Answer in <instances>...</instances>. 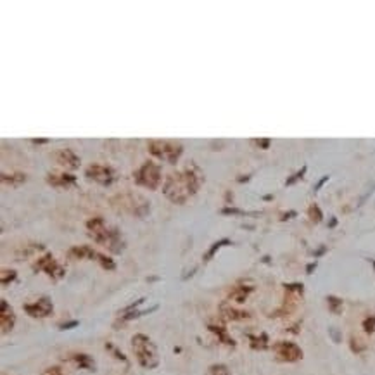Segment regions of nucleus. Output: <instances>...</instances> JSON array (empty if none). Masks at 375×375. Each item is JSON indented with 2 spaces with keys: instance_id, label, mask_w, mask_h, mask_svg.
<instances>
[{
  "instance_id": "f257e3e1",
  "label": "nucleus",
  "mask_w": 375,
  "mask_h": 375,
  "mask_svg": "<svg viewBox=\"0 0 375 375\" xmlns=\"http://www.w3.org/2000/svg\"><path fill=\"white\" fill-rule=\"evenodd\" d=\"M204 181L203 173L196 166L185 168L183 171L169 173L163 183V194L171 203L183 204L189 197L199 191L201 183Z\"/></svg>"
},
{
  "instance_id": "f03ea898",
  "label": "nucleus",
  "mask_w": 375,
  "mask_h": 375,
  "mask_svg": "<svg viewBox=\"0 0 375 375\" xmlns=\"http://www.w3.org/2000/svg\"><path fill=\"white\" fill-rule=\"evenodd\" d=\"M87 230L88 235L92 237V240H95L97 244L107 247L111 253H121L124 247L123 235L118 228L111 227L109 228L106 225V220L102 216H94L87 221Z\"/></svg>"
},
{
  "instance_id": "7ed1b4c3",
  "label": "nucleus",
  "mask_w": 375,
  "mask_h": 375,
  "mask_svg": "<svg viewBox=\"0 0 375 375\" xmlns=\"http://www.w3.org/2000/svg\"><path fill=\"white\" fill-rule=\"evenodd\" d=\"M132 349L135 353L137 361L140 363V366L144 368H156L159 363V356H157V349L154 342L151 341L145 334H135L132 337Z\"/></svg>"
},
{
  "instance_id": "20e7f679",
  "label": "nucleus",
  "mask_w": 375,
  "mask_h": 375,
  "mask_svg": "<svg viewBox=\"0 0 375 375\" xmlns=\"http://www.w3.org/2000/svg\"><path fill=\"white\" fill-rule=\"evenodd\" d=\"M147 149L152 156L157 159L168 161V163H176L180 156L183 154V145L171 140H149Z\"/></svg>"
},
{
  "instance_id": "39448f33",
  "label": "nucleus",
  "mask_w": 375,
  "mask_h": 375,
  "mask_svg": "<svg viewBox=\"0 0 375 375\" xmlns=\"http://www.w3.org/2000/svg\"><path fill=\"white\" fill-rule=\"evenodd\" d=\"M133 180L137 185L145 187L149 191H156L161 183V166L156 161H145V163L133 173Z\"/></svg>"
},
{
  "instance_id": "423d86ee",
  "label": "nucleus",
  "mask_w": 375,
  "mask_h": 375,
  "mask_svg": "<svg viewBox=\"0 0 375 375\" xmlns=\"http://www.w3.org/2000/svg\"><path fill=\"white\" fill-rule=\"evenodd\" d=\"M112 201H118V203H112V206L123 213H130L135 216H145L149 213V201H145L144 197L137 196V194H123Z\"/></svg>"
},
{
  "instance_id": "0eeeda50",
  "label": "nucleus",
  "mask_w": 375,
  "mask_h": 375,
  "mask_svg": "<svg viewBox=\"0 0 375 375\" xmlns=\"http://www.w3.org/2000/svg\"><path fill=\"white\" fill-rule=\"evenodd\" d=\"M85 176H87L88 180H94L100 185H111L118 175H116L114 169L111 166H107V164L94 163L85 168Z\"/></svg>"
},
{
  "instance_id": "6e6552de",
  "label": "nucleus",
  "mask_w": 375,
  "mask_h": 375,
  "mask_svg": "<svg viewBox=\"0 0 375 375\" xmlns=\"http://www.w3.org/2000/svg\"><path fill=\"white\" fill-rule=\"evenodd\" d=\"M273 353H275L277 360L285 363H294L302 358V349L296 342L290 341H278L273 344Z\"/></svg>"
},
{
  "instance_id": "1a4fd4ad",
  "label": "nucleus",
  "mask_w": 375,
  "mask_h": 375,
  "mask_svg": "<svg viewBox=\"0 0 375 375\" xmlns=\"http://www.w3.org/2000/svg\"><path fill=\"white\" fill-rule=\"evenodd\" d=\"M33 268L36 270V272H45L47 275L50 278H54V280H59L60 277H64V268L54 260V256H52V254H48V253L45 254V256H42V258H38V260H36Z\"/></svg>"
},
{
  "instance_id": "9d476101",
  "label": "nucleus",
  "mask_w": 375,
  "mask_h": 375,
  "mask_svg": "<svg viewBox=\"0 0 375 375\" xmlns=\"http://www.w3.org/2000/svg\"><path fill=\"white\" fill-rule=\"evenodd\" d=\"M24 311L33 318H45L54 311V304H52L50 297L43 296V297H40V299H36L35 302L24 304Z\"/></svg>"
},
{
  "instance_id": "9b49d317",
  "label": "nucleus",
  "mask_w": 375,
  "mask_h": 375,
  "mask_svg": "<svg viewBox=\"0 0 375 375\" xmlns=\"http://www.w3.org/2000/svg\"><path fill=\"white\" fill-rule=\"evenodd\" d=\"M52 159L68 169H76L80 166V156L76 154L73 149H68V147L57 149V151L52 152Z\"/></svg>"
},
{
  "instance_id": "f8f14e48",
  "label": "nucleus",
  "mask_w": 375,
  "mask_h": 375,
  "mask_svg": "<svg viewBox=\"0 0 375 375\" xmlns=\"http://www.w3.org/2000/svg\"><path fill=\"white\" fill-rule=\"evenodd\" d=\"M0 306H2V311H0V327H2V334H7L11 332L12 327L16 324V315L12 306L6 299L0 301Z\"/></svg>"
},
{
  "instance_id": "ddd939ff",
  "label": "nucleus",
  "mask_w": 375,
  "mask_h": 375,
  "mask_svg": "<svg viewBox=\"0 0 375 375\" xmlns=\"http://www.w3.org/2000/svg\"><path fill=\"white\" fill-rule=\"evenodd\" d=\"M45 180L52 187H64V189L76 183L75 175H71V173H59V171H48Z\"/></svg>"
},
{
  "instance_id": "4468645a",
  "label": "nucleus",
  "mask_w": 375,
  "mask_h": 375,
  "mask_svg": "<svg viewBox=\"0 0 375 375\" xmlns=\"http://www.w3.org/2000/svg\"><path fill=\"white\" fill-rule=\"evenodd\" d=\"M97 256H99V253L94 251L90 245H75V247H71L70 251H68V258H70V260H95L97 261Z\"/></svg>"
},
{
  "instance_id": "2eb2a0df",
  "label": "nucleus",
  "mask_w": 375,
  "mask_h": 375,
  "mask_svg": "<svg viewBox=\"0 0 375 375\" xmlns=\"http://www.w3.org/2000/svg\"><path fill=\"white\" fill-rule=\"evenodd\" d=\"M253 292V287L251 285H237V287H233L230 290L228 294V299L230 301H235V302H244L247 299V296Z\"/></svg>"
},
{
  "instance_id": "dca6fc26",
  "label": "nucleus",
  "mask_w": 375,
  "mask_h": 375,
  "mask_svg": "<svg viewBox=\"0 0 375 375\" xmlns=\"http://www.w3.org/2000/svg\"><path fill=\"white\" fill-rule=\"evenodd\" d=\"M220 311H221V315H223L225 318H227V320H245V318H249L247 311L235 309V308H232V306H228V304H221Z\"/></svg>"
},
{
  "instance_id": "f3484780",
  "label": "nucleus",
  "mask_w": 375,
  "mask_h": 375,
  "mask_svg": "<svg viewBox=\"0 0 375 375\" xmlns=\"http://www.w3.org/2000/svg\"><path fill=\"white\" fill-rule=\"evenodd\" d=\"M209 330H211L215 336L220 339L223 344H227V346H235V341H233L232 337L228 336L227 334V329H225L223 325H215V324H209Z\"/></svg>"
},
{
  "instance_id": "a211bd4d",
  "label": "nucleus",
  "mask_w": 375,
  "mask_h": 375,
  "mask_svg": "<svg viewBox=\"0 0 375 375\" xmlns=\"http://www.w3.org/2000/svg\"><path fill=\"white\" fill-rule=\"evenodd\" d=\"M71 360L76 363V365L80 366V368H85V370H95V361L92 360L88 354L85 353H76L71 356Z\"/></svg>"
},
{
  "instance_id": "6ab92c4d",
  "label": "nucleus",
  "mask_w": 375,
  "mask_h": 375,
  "mask_svg": "<svg viewBox=\"0 0 375 375\" xmlns=\"http://www.w3.org/2000/svg\"><path fill=\"white\" fill-rule=\"evenodd\" d=\"M0 178H2V183H9L12 187H16V185H21L26 181V175H24V173H11V175L2 173Z\"/></svg>"
},
{
  "instance_id": "aec40b11",
  "label": "nucleus",
  "mask_w": 375,
  "mask_h": 375,
  "mask_svg": "<svg viewBox=\"0 0 375 375\" xmlns=\"http://www.w3.org/2000/svg\"><path fill=\"white\" fill-rule=\"evenodd\" d=\"M249 342H251V348L254 349H265L266 346H268V336H266V334L249 336Z\"/></svg>"
},
{
  "instance_id": "412c9836",
  "label": "nucleus",
  "mask_w": 375,
  "mask_h": 375,
  "mask_svg": "<svg viewBox=\"0 0 375 375\" xmlns=\"http://www.w3.org/2000/svg\"><path fill=\"white\" fill-rule=\"evenodd\" d=\"M232 242H230L228 239H221V240H218V242H215V244L209 247V251L204 254V261H209L211 260L213 256H215V253H218V249L221 247V245H230Z\"/></svg>"
},
{
  "instance_id": "4be33fe9",
  "label": "nucleus",
  "mask_w": 375,
  "mask_h": 375,
  "mask_svg": "<svg viewBox=\"0 0 375 375\" xmlns=\"http://www.w3.org/2000/svg\"><path fill=\"white\" fill-rule=\"evenodd\" d=\"M97 263L102 266L104 270H114L116 268V263L112 261V258L106 256V254H100V253H99V256H97Z\"/></svg>"
},
{
  "instance_id": "5701e85b",
  "label": "nucleus",
  "mask_w": 375,
  "mask_h": 375,
  "mask_svg": "<svg viewBox=\"0 0 375 375\" xmlns=\"http://www.w3.org/2000/svg\"><path fill=\"white\" fill-rule=\"evenodd\" d=\"M16 275H18V273H16L14 270H2L0 282H2V285H7V284H11V282L16 280Z\"/></svg>"
},
{
  "instance_id": "b1692460",
  "label": "nucleus",
  "mask_w": 375,
  "mask_h": 375,
  "mask_svg": "<svg viewBox=\"0 0 375 375\" xmlns=\"http://www.w3.org/2000/svg\"><path fill=\"white\" fill-rule=\"evenodd\" d=\"M209 375H230V370L227 368V365H211L209 366Z\"/></svg>"
},
{
  "instance_id": "393cba45",
  "label": "nucleus",
  "mask_w": 375,
  "mask_h": 375,
  "mask_svg": "<svg viewBox=\"0 0 375 375\" xmlns=\"http://www.w3.org/2000/svg\"><path fill=\"white\" fill-rule=\"evenodd\" d=\"M327 301H329V308H330V311H334V313H339V311H341V308H342V301L339 299V297L329 296V297H327Z\"/></svg>"
},
{
  "instance_id": "a878e982",
  "label": "nucleus",
  "mask_w": 375,
  "mask_h": 375,
  "mask_svg": "<svg viewBox=\"0 0 375 375\" xmlns=\"http://www.w3.org/2000/svg\"><path fill=\"white\" fill-rule=\"evenodd\" d=\"M308 216H309V220L315 221V223H317V221H320L322 220L320 208H318L317 204H311V206H309V209H308Z\"/></svg>"
},
{
  "instance_id": "bb28decb",
  "label": "nucleus",
  "mask_w": 375,
  "mask_h": 375,
  "mask_svg": "<svg viewBox=\"0 0 375 375\" xmlns=\"http://www.w3.org/2000/svg\"><path fill=\"white\" fill-rule=\"evenodd\" d=\"M363 329H365V332H366V334L375 332V317L365 318V322H363Z\"/></svg>"
},
{
  "instance_id": "cd10ccee",
  "label": "nucleus",
  "mask_w": 375,
  "mask_h": 375,
  "mask_svg": "<svg viewBox=\"0 0 375 375\" xmlns=\"http://www.w3.org/2000/svg\"><path fill=\"white\" fill-rule=\"evenodd\" d=\"M106 348H107L109 351H111V353H112V354H114V356H116V358H118V360H121V361H124V363H128V360H127V358H124V354H123V353H121V351H118V349H116V348H114V346H112V344H111V342H107V344H106Z\"/></svg>"
},
{
  "instance_id": "c85d7f7f",
  "label": "nucleus",
  "mask_w": 375,
  "mask_h": 375,
  "mask_svg": "<svg viewBox=\"0 0 375 375\" xmlns=\"http://www.w3.org/2000/svg\"><path fill=\"white\" fill-rule=\"evenodd\" d=\"M351 349H353L354 353H360V351L365 349V346H363V342L360 341V339L351 337Z\"/></svg>"
},
{
  "instance_id": "c756f323",
  "label": "nucleus",
  "mask_w": 375,
  "mask_h": 375,
  "mask_svg": "<svg viewBox=\"0 0 375 375\" xmlns=\"http://www.w3.org/2000/svg\"><path fill=\"white\" fill-rule=\"evenodd\" d=\"M42 375H64V372L60 366H48V368L43 370Z\"/></svg>"
},
{
  "instance_id": "7c9ffc66",
  "label": "nucleus",
  "mask_w": 375,
  "mask_h": 375,
  "mask_svg": "<svg viewBox=\"0 0 375 375\" xmlns=\"http://www.w3.org/2000/svg\"><path fill=\"white\" fill-rule=\"evenodd\" d=\"M306 171V166H302L301 168V171H297V173H294V176H290V178L287 180V181H285V183H287V185H292L294 183V181H296V180H299L301 178V176H302V173H304Z\"/></svg>"
},
{
  "instance_id": "2f4dec72",
  "label": "nucleus",
  "mask_w": 375,
  "mask_h": 375,
  "mask_svg": "<svg viewBox=\"0 0 375 375\" xmlns=\"http://www.w3.org/2000/svg\"><path fill=\"white\" fill-rule=\"evenodd\" d=\"M221 213H223V215H240V209H235V208H223V209H221Z\"/></svg>"
},
{
  "instance_id": "473e14b6",
  "label": "nucleus",
  "mask_w": 375,
  "mask_h": 375,
  "mask_svg": "<svg viewBox=\"0 0 375 375\" xmlns=\"http://www.w3.org/2000/svg\"><path fill=\"white\" fill-rule=\"evenodd\" d=\"M256 144L260 145L261 149H268V147H270V140H268V139H258V140H256Z\"/></svg>"
},
{
  "instance_id": "72a5a7b5",
  "label": "nucleus",
  "mask_w": 375,
  "mask_h": 375,
  "mask_svg": "<svg viewBox=\"0 0 375 375\" xmlns=\"http://www.w3.org/2000/svg\"><path fill=\"white\" fill-rule=\"evenodd\" d=\"M31 142L36 145H42V144H48V139H31Z\"/></svg>"
},
{
  "instance_id": "f704fd0d",
  "label": "nucleus",
  "mask_w": 375,
  "mask_h": 375,
  "mask_svg": "<svg viewBox=\"0 0 375 375\" xmlns=\"http://www.w3.org/2000/svg\"><path fill=\"white\" fill-rule=\"evenodd\" d=\"M76 325H78V322H70V324H62V325H60V329H71V327H76Z\"/></svg>"
}]
</instances>
